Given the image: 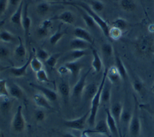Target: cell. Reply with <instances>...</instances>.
Wrapping results in <instances>:
<instances>
[{"instance_id": "681fc988", "label": "cell", "mask_w": 154, "mask_h": 137, "mask_svg": "<svg viewBox=\"0 0 154 137\" xmlns=\"http://www.w3.org/2000/svg\"><path fill=\"white\" fill-rule=\"evenodd\" d=\"M8 8V0H0V15H3Z\"/></svg>"}, {"instance_id": "603a6c76", "label": "cell", "mask_w": 154, "mask_h": 137, "mask_svg": "<svg viewBox=\"0 0 154 137\" xmlns=\"http://www.w3.org/2000/svg\"><path fill=\"white\" fill-rule=\"evenodd\" d=\"M123 107L122 103L120 102H116L113 103L110 108V112L112 115V117L115 119V121H116V123L118 126H120V116H121V113H122ZM120 127V126H119Z\"/></svg>"}, {"instance_id": "e575fe53", "label": "cell", "mask_w": 154, "mask_h": 137, "mask_svg": "<svg viewBox=\"0 0 154 137\" xmlns=\"http://www.w3.org/2000/svg\"><path fill=\"white\" fill-rule=\"evenodd\" d=\"M51 10V4L48 2H41L38 3L36 6V13L38 15L43 17L45 16Z\"/></svg>"}, {"instance_id": "74e56055", "label": "cell", "mask_w": 154, "mask_h": 137, "mask_svg": "<svg viewBox=\"0 0 154 137\" xmlns=\"http://www.w3.org/2000/svg\"><path fill=\"white\" fill-rule=\"evenodd\" d=\"M132 87L137 93L141 94L144 90V83L138 77H134L132 81Z\"/></svg>"}, {"instance_id": "ac0fdd59", "label": "cell", "mask_w": 154, "mask_h": 137, "mask_svg": "<svg viewBox=\"0 0 154 137\" xmlns=\"http://www.w3.org/2000/svg\"><path fill=\"white\" fill-rule=\"evenodd\" d=\"M72 34H73V36L75 38L82 39V40L88 42L91 45L93 44V39H92L91 33L88 32V31H87L86 29L82 28V27H76L73 30Z\"/></svg>"}, {"instance_id": "7402d4cb", "label": "cell", "mask_w": 154, "mask_h": 137, "mask_svg": "<svg viewBox=\"0 0 154 137\" xmlns=\"http://www.w3.org/2000/svg\"><path fill=\"white\" fill-rule=\"evenodd\" d=\"M115 66L116 67L117 70L119 71L120 77H121V79H128V72H127L126 67L123 63L121 58L119 56V54H117L116 52V55H115Z\"/></svg>"}, {"instance_id": "7c38bea8", "label": "cell", "mask_w": 154, "mask_h": 137, "mask_svg": "<svg viewBox=\"0 0 154 137\" xmlns=\"http://www.w3.org/2000/svg\"><path fill=\"white\" fill-rule=\"evenodd\" d=\"M8 90L10 97L13 98L18 99V100H22L25 98V92L17 83L13 82L8 83Z\"/></svg>"}, {"instance_id": "7a4b0ae2", "label": "cell", "mask_w": 154, "mask_h": 137, "mask_svg": "<svg viewBox=\"0 0 154 137\" xmlns=\"http://www.w3.org/2000/svg\"><path fill=\"white\" fill-rule=\"evenodd\" d=\"M106 74H107V68H106L104 70L103 73V77H102V79L101 81L100 85L98 86L97 92H96V94L94 97L91 99V109H90V115H89V117H88V124L90 125L91 126H93L96 124V119H97V115L98 109L101 104V94L102 89H103V85L105 83V81L106 80Z\"/></svg>"}, {"instance_id": "11a10c76", "label": "cell", "mask_w": 154, "mask_h": 137, "mask_svg": "<svg viewBox=\"0 0 154 137\" xmlns=\"http://www.w3.org/2000/svg\"><path fill=\"white\" fill-rule=\"evenodd\" d=\"M79 137H90V136L88 135V133L87 132V131H86V130H84V131H83V132L82 133V135H80Z\"/></svg>"}, {"instance_id": "277c9868", "label": "cell", "mask_w": 154, "mask_h": 137, "mask_svg": "<svg viewBox=\"0 0 154 137\" xmlns=\"http://www.w3.org/2000/svg\"><path fill=\"white\" fill-rule=\"evenodd\" d=\"M25 117L22 112V106L19 105L11 121V128L15 133H22L26 130Z\"/></svg>"}, {"instance_id": "94428289", "label": "cell", "mask_w": 154, "mask_h": 137, "mask_svg": "<svg viewBox=\"0 0 154 137\" xmlns=\"http://www.w3.org/2000/svg\"><path fill=\"white\" fill-rule=\"evenodd\" d=\"M0 137H3V133L1 132V131H0Z\"/></svg>"}, {"instance_id": "60d3db41", "label": "cell", "mask_w": 154, "mask_h": 137, "mask_svg": "<svg viewBox=\"0 0 154 137\" xmlns=\"http://www.w3.org/2000/svg\"><path fill=\"white\" fill-rule=\"evenodd\" d=\"M112 26L120 29L121 31H125L128 27V22L125 18L122 17H117L112 22Z\"/></svg>"}, {"instance_id": "83f0119b", "label": "cell", "mask_w": 154, "mask_h": 137, "mask_svg": "<svg viewBox=\"0 0 154 137\" xmlns=\"http://www.w3.org/2000/svg\"><path fill=\"white\" fill-rule=\"evenodd\" d=\"M19 40V44L16 46V48L14 49V56L17 60H23L24 58L26 57V47L25 46V45L23 44V42L22 41V38L18 36L17 37Z\"/></svg>"}, {"instance_id": "52a82bcc", "label": "cell", "mask_w": 154, "mask_h": 137, "mask_svg": "<svg viewBox=\"0 0 154 137\" xmlns=\"http://www.w3.org/2000/svg\"><path fill=\"white\" fill-rule=\"evenodd\" d=\"M89 70L88 72H86L85 73L82 74L81 76L79 77V80L77 81V83L73 85L72 88V92H71V95L73 98L79 99L82 96V92L84 91L86 85V81H87V78H88V73H89Z\"/></svg>"}, {"instance_id": "44dd1931", "label": "cell", "mask_w": 154, "mask_h": 137, "mask_svg": "<svg viewBox=\"0 0 154 137\" xmlns=\"http://www.w3.org/2000/svg\"><path fill=\"white\" fill-rule=\"evenodd\" d=\"M23 8H24V2L22 1V3L19 4L15 10V12L13 13V15L10 17V22L17 26H22V13H23Z\"/></svg>"}, {"instance_id": "9a60e30c", "label": "cell", "mask_w": 154, "mask_h": 137, "mask_svg": "<svg viewBox=\"0 0 154 137\" xmlns=\"http://www.w3.org/2000/svg\"><path fill=\"white\" fill-rule=\"evenodd\" d=\"M72 92L71 87L69 82L67 81H61L58 84V93L59 96L61 97V98L63 99V102H68L70 98V93Z\"/></svg>"}, {"instance_id": "4dcf8cb0", "label": "cell", "mask_w": 154, "mask_h": 137, "mask_svg": "<svg viewBox=\"0 0 154 137\" xmlns=\"http://www.w3.org/2000/svg\"><path fill=\"white\" fill-rule=\"evenodd\" d=\"M13 102L9 97L3 98V100L0 102V112L3 114H7L10 112L13 107Z\"/></svg>"}, {"instance_id": "8fae6325", "label": "cell", "mask_w": 154, "mask_h": 137, "mask_svg": "<svg viewBox=\"0 0 154 137\" xmlns=\"http://www.w3.org/2000/svg\"><path fill=\"white\" fill-rule=\"evenodd\" d=\"M52 19H45L42 21L36 29V34L39 38H46L51 34V28L52 27Z\"/></svg>"}, {"instance_id": "f546056e", "label": "cell", "mask_w": 154, "mask_h": 137, "mask_svg": "<svg viewBox=\"0 0 154 137\" xmlns=\"http://www.w3.org/2000/svg\"><path fill=\"white\" fill-rule=\"evenodd\" d=\"M107 79H109L112 83H117V82H120L121 79V77L120 75L119 71L117 70L116 67L113 65L111 67L108 68L107 69Z\"/></svg>"}, {"instance_id": "ffe728a7", "label": "cell", "mask_w": 154, "mask_h": 137, "mask_svg": "<svg viewBox=\"0 0 154 137\" xmlns=\"http://www.w3.org/2000/svg\"><path fill=\"white\" fill-rule=\"evenodd\" d=\"M63 64L68 68L69 73H71V75L73 79H75V78H77V76H79L82 69V64L79 61L65 62Z\"/></svg>"}, {"instance_id": "9c48e42d", "label": "cell", "mask_w": 154, "mask_h": 137, "mask_svg": "<svg viewBox=\"0 0 154 137\" xmlns=\"http://www.w3.org/2000/svg\"><path fill=\"white\" fill-rule=\"evenodd\" d=\"M88 134H98L106 135L107 137H111V133L107 126L106 121V120H100L98 121L97 124H95L93 129L90 130H86Z\"/></svg>"}, {"instance_id": "db71d44e", "label": "cell", "mask_w": 154, "mask_h": 137, "mask_svg": "<svg viewBox=\"0 0 154 137\" xmlns=\"http://www.w3.org/2000/svg\"><path fill=\"white\" fill-rule=\"evenodd\" d=\"M8 69H10V66H3V65L0 64V73L4 71V70H8Z\"/></svg>"}, {"instance_id": "484cf974", "label": "cell", "mask_w": 154, "mask_h": 137, "mask_svg": "<svg viewBox=\"0 0 154 137\" xmlns=\"http://www.w3.org/2000/svg\"><path fill=\"white\" fill-rule=\"evenodd\" d=\"M69 46L71 50H88L91 46V44H89L88 42L83 41L82 39L74 37L70 41Z\"/></svg>"}, {"instance_id": "cb8c5ba5", "label": "cell", "mask_w": 154, "mask_h": 137, "mask_svg": "<svg viewBox=\"0 0 154 137\" xmlns=\"http://www.w3.org/2000/svg\"><path fill=\"white\" fill-rule=\"evenodd\" d=\"M88 54V50H71L65 58V61L66 62L79 61L81 58L84 57Z\"/></svg>"}, {"instance_id": "5bb4252c", "label": "cell", "mask_w": 154, "mask_h": 137, "mask_svg": "<svg viewBox=\"0 0 154 137\" xmlns=\"http://www.w3.org/2000/svg\"><path fill=\"white\" fill-rule=\"evenodd\" d=\"M32 99H33V102H34L35 104L39 107L50 110V111H54V107L51 104V102L40 92L34 94Z\"/></svg>"}, {"instance_id": "6125c7cd", "label": "cell", "mask_w": 154, "mask_h": 137, "mask_svg": "<svg viewBox=\"0 0 154 137\" xmlns=\"http://www.w3.org/2000/svg\"><path fill=\"white\" fill-rule=\"evenodd\" d=\"M37 137H43V136H37Z\"/></svg>"}, {"instance_id": "9f6ffc18", "label": "cell", "mask_w": 154, "mask_h": 137, "mask_svg": "<svg viewBox=\"0 0 154 137\" xmlns=\"http://www.w3.org/2000/svg\"><path fill=\"white\" fill-rule=\"evenodd\" d=\"M5 22H6V20L5 19H3L0 21V31L2 30V27L3 26V25L5 24Z\"/></svg>"}, {"instance_id": "c3c4849f", "label": "cell", "mask_w": 154, "mask_h": 137, "mask_svg": "<svg viewBox=\"0 0 154 137\" xmlns=\"http://www.w3.org/2000/svg\"><path fill=\"white\" fill-rule=\"evenodd\" d=\"M10 54H11V51L9 48L4 45H0V59L2 60L7 59L9 57Z\"/></svg>"}, {"instance_id": "5b68a950", "label": "cell", "mask_w": 154, "mask_h": 137, "mask_svg": "<svg viewBox=\"0 0 154 137\" xmlns=\"http://www.w3.org/2000/svg\"><path fill=\"white\" fill-rule=\"evenodd\" d=\"M129 134L133 137H138L141 132V122H140V118L138 116V104L135 102V107L133 111L132 117L130 120L129 125Z\"/></svg>"}, {"instance_id": "d6986e66", "label": "cell", "mask_w": 154, "mask_h": 137, "mask_svg": "<svg viewBox=\"0 0 154 137\" xmlns=\"http://www.w3.org/2000/svg\"><path fill=\"white\" fill-rule=\"evenodd\" d=\"M111 89H112V83L110 80L107 79L105 81L103 89L101 94V103H108L110 101L111 98Z\"/></svg>"}, {"instance_id": "4316f807", "label": "cell", "mask_w": 154, "mask_h": 137, "mask_svg": "<svg viewBox=\"0 0 154 137\" xmlns=\"http://www.w3.org/2000/svg\"><path fill=\"white\" fill-rule=\"evenodd\" d=\"M98 87L95 83H90L87 84L84 89V91L82 92V98H84L86 100H90L92 99L96 94V92H97Z\"/></svg>"}, {"instance_id": "2e32d148", "label": "cell", "mask_w": 154, "mask_h": 137, "mask_svg": "<svg viewBox=\"0 0 154 137\" xmlns=\"http://www.w3.org/2000/svg\"><path fill=\"white\" fill-rule=\"evenodd\" d=\"M106 121L107 126L110 130L111 135H114L116 136L119 137L120 135V132L119 131V126L117 125L116 121H115V119L112 117V115L110 113V109H106Z\"/></svg>"}, {"instance_id": "bcb514c9", "label": "cell", "mask_w": 154, "mask_h": 137, "mask_svg": "<svg viewBox=\"0 0 154 137\" xmlns=\"http://www.w3.org/2000/svg\"><path fill=\"white\" fill-rule=\"evenodd\" d=\"M10 97L8 90V82L5 79H0V98Z\"/></svg>"}, {"instance_id": "ab89813d", "label": "cell", "mask_w": 154, "mask_h": 137, "mask_svg": "<svg viewBox=\"0 0 154 137\" xmlns=\"http://www.w3.org/2000/svg\"><path fill=\"white\" fill-rule=\"evenodd\" d=\"M30 66L34 72H38L43 69V63L41 60H39L35 55H33L32 58V61L30 63Z\"/></svg>"}, {"instance_id": "6f0895ef", "label": "cell", "mask_w": 154, "mask_h": 137, "mask_svg": "<svg viewBox=\"0 0 154 137\" xmlns=\"http://www.w3.org/2000/svg\"><path fill=\"white\" fill-rule=\"evenodd\" d=\"M91 137H107L106 135H95V136H91Z\"/></svg>"}, {"instance_id": "30bf717a", "label": "cell", "mask_w": 154, "mask_h": 137, "mask_svg": "<svg viewBox=\"0 0 154 137\" xmlns=\"http://www.w3.org/2000/svg\"><path fill=\"white\" fill-rule=\"evenodd\" d=\"M31 85L34 89L38 90L40 92V93H41L42 95H44L51 102H54L58 100L59 93L56 91L51 89H48L46 87L41 86V85H37V84H31Z\"/></svg>"}, {"instance_id": "680465c9", "label": "cell", "mask_w": 154, "mask_h": 137, "mask_svg": "<svg viewBox=\"0 0 154 137\" xmlns=\"http://www.w3.org/2000/svg\"><path fill=\"white\" fill-rule=\"evenodd\" d=\"M48 2H58V1H60V0H47Z\"/></svg>"}, {"instance_id": "836d02e7", "label": "cell", "mask_w": 154, "mask_h": 137, "mask_svg": "<svg viewBox=\"0 0 154 137\" xmlns=\"http://www.w3.org/2000/svg\"><path fill=\"white\" fill-rule=\"evenodd\" d=\"M65 32H63L62 30H61V25L59 26V27L57 29V31L54 34L51 36V37H50V43H51V45H57L59 42H60L61 39L63 38V36L65 35Z\"/></svg>"}, {"instance_id": "4fadbf2b", "label": "cell", "mask_w": 154, "mask_h": 137, "mask_svg": "<svg viewBox=\"0 0 154 137\" xmlns=\"http://www.w3.org/2000/svg\"><path fill=\"white\" fill-rule=\"evenodd\" d=\"M32 54L29 56V59L25 64H22L20 67H10L9 73L12 76L15 77V78H22L26 75V72H27V68L30 65L31 61H32Z\"/></svg>"}, {"instance_id": "d590c367", "label": "cell", "mask_w": 154, "mask_h": 137, "mask_svg": "<svg viewBox=\"0 0 154 137\" xmlns=\"http://www.w3.org/2000/svg\"><path fill=\"white\" fill-rule=\"evenodd\" d=\"M133 112L131 111H129L128 109L123 108L122 113H121V116H120V124H123V126H129V122H130V120H131V117H132Z\"/></svg>"}, {"instance_id": "7dc6e473", "label": "cell", "mask_w": 154, "mask_h": 137, "mask_svg": "<svg viewBox=\"0 0 154 137\" xmlns=\"http://www.w3.org/2000/svg\"><path fill=\"white\" fill-rule=\"evenodd\" d=\"M34 118L37 122H43L46 119V114L44 110L42 109H38L34 113Z\"/></svg>"}, {"instance_id": "b9f144b4", "label": "cell", "mask_w": 154, "mask_h": 137, "mask_svg": "<svg viewBox=\"0 0 154 137\" xmlns=\"http://www.w3.org/2000/svg\"><path fill=\"white\" fill-rule=\"evenodd\" d=\"M123 35V31L120 29L115 27V26H111L109 31V38L112 39L114 41H118L119 39L121 38Z\"/></svg>"}, {"instance_id": "8992f818", "label": "cell", "mask_w": 154, "mask_h": 137, "mask_svg": "<svg viewBox=\"0 0 154 137\" xmlns=\"http://www.w3.org/2000/svg\"><path fill=\"white\" fill-rule=\"evenodd\" d=\"M89 115H90V112H88L79 118H75L72 120H64L63 124L66 127L70 128L72 130L84 131V128H85L86 123H87L88 117H89Z\"/></svg>"}, {"instance_id": "7bdbcfd3", "label": "cell", "mask_w": 154, "mask_h": 137, "mask_svg": "<svg viewBox=\"0 0 154 137\" xmlns=\"http://www.w3.org/2000/svg\"><path fill=\"white\" fill-rule=\"evenodd\" d=\"M35 78H36L38 82H40V83H47L50 82V79L48 76L47 72L44 69H42V70L35 73Z\"/></svg>"}, {"instance_id": "ba28073f", "label": "cell", "mask_w": 154, "mask_h": 137, "mask_svg": "<svg viewBox=\"0 0 154 137\" xmlns=\"http://www.w3.org/2000/svg\"><path fill=\"white\" fill-rule=\"evenodd\" d=\"M22 27L24 31V36L26 43H28L29 37H30V31L32 27V19L28 14V3H26L23 8V13H22Z\"/></svg>"}, {"instance_id": "816d5d0a", "label": "cell", "mask_w": 154, "mask_h": 137, "mask_svg": "<svg viewBox=\"0 0 154 137\" xmlns=\"http://www.w3.org/2000/svg\"><path fill=\"white\" fill-rule=\"evenodd\" d=\"M23 0H8V7H12V8H17L19 4L22 3Z\"/></svg>"}, {"instance_id": "3957f363", "label": "cell", "mask_w": 154, "mask_h": 137, "mask_svg": "<svg viewBox=\"0 0 154 137\" xmlns=\"http://www.w3.org/2000/svg\"><path fill=\"white\" fill-rule=\"evenodd\" d=\"M135 48L142 56H150L154 53V38L151 36H141L135 42Z\"/></svg>"}, {"instance_id": "f1b7e54d", "label": "cell", "mask_w": 154, "mask_h": 137, "mask_svg": "<svg viewBox=\"0 0 154 137\" xmlns=\"http://www.w3.org/2000/svg\"><path fill=\"white\" fill-rule=\"evenodd\" d=\"M75 8L79 11V13H80V14H81L82 19H83L84 23H85V24L87 25L88 27H89V28H91V29H95L96 27H97V23H95V21L93 20V18H92V17H91L90 16V15H89L86 11H84L82 8H79V7H75Z\"/></svg>"}, {"instance_id": "f907efd6", "label": "cell", "mask_w": 154, "mask_h": 137, "mask_svg": "<svg viewBox=\"0 0 154 137\" xmlns=\"http://www.w3.org/2000/svg\"><path fill=\"white\" fill-rule=\"evenodd\" d=\"M57 71H58V73H60V75H66V74L69 73V70H68V68H67L64 64H63V65H61V66H60V67L58 68Z\"/></svg>"}, {"instance_id": "f6af8a7d", "label": "cell", "mask_w": 154, "mask_h": 137, "mask_svg": "<svg viewBox=\"0 0 154 137\" xmlns=\"http://www.w3.org/2000/svg\"><path fill=\"white\" fill-rule=\"evenodd\" d=\"M36 57L39 59V60H41V61H47V59L50 57V55L51 54L48 52L46 50H45V49H42V48H37V50L35 51V54Z\"/></svg>"}, {"instance_id": "91938a15", "label": "cell", "mask_w": 154, "mask_h": 137, "mask_svg": "<svg viewBox=\"0 0 154 137\" xmlns=\"http://www.w3.org/2000/svg\"><path fill=\"white\" fill-rule=\"evenodd\" d=\"M152 92L154 93V83H153V85L152 86Z\"/></svg>"}, {"instance_id": "d4e9b609", "label": "cell", "mask_w": 154, "mask_h": 137, "mask_svg": "<svg viewBox=\"0 0 154 137\" xmlns=\"http://www.w3.org/2000/svg\"><path fill=\"white\" fill-rule=\"evenodd\" d=\"M92 53V61H91V68L94 70L96 73H100L102 70L103 67V64H102V61H101L100 55L98 54L97 50L92 49L91 51Z\"/></svg>"}, {"instance_id": "e0dca14e", "label": "cell", "mask_w": 154, "mask_h": 137, "mask_svg": "<svg viewBox=\"0 0 154 137\" xmlns=\"http://www.w3.org/2000/svg\"><path fill=\"white\" fill-rule=\"evenodd\" d=\"M53 19L59 20V21H60V22H62L63 23L69 24V25H72L73 23H75L76 17L75 14L72 13V11L66 10V11H63L61 13H60L56 17H54Z\"/></svg>"}, {"instance_id": "ee69618b", "label": "cell", "mask_w": 154, "mask_h": 137, "mask_svg": "<svg viewBox=\"0 0 154 137\" xmlns=\"http://www.w3.org/2000/svg\"><path fill=\"white\" fill-rule=\"evenodd\" d=\"M60 56H61V54H60V53H55V54H51L50 57L47 59V61H45V63H46V64L49 67L51 68V69H54L56 66Z\"/></svg>"}, {"instance_id": "1f68e13d", "label": "cell", "mask_w": 154, "mask_h": 137, "mask_svg": "<svg viewBox=\"0 0 154 137\" xmlns=\"http://www.w3.org/2000/svg\"><path fill=\"white\" fill-rule=\"evenodd\" d=\"M120 8L125 12H134L137 8V3L135 0H120Z\"/></svg>"}, {"instance_id": "be15d7a7", "label": "cell", "mask_w": 154, "mask_h": 137, "mask_svg": "<svg viewBox=\"0 0 154 137\" xmlns=\"http://www.w3.org/2000/svg\"><path fill=\"white\" fill-rule=\"evenodd\" d=\"M149 1H152V0H149Z\"/></svg>"}, {"instance_id": "f5cc1de1", "label": "cell", "mask_w": 154, "mask_h": 137, "mask_svg": "<svg viewBox=\"0 0 154 137\" xmlns=\"http://www.w3.org/2000/svg\"><path fill=\"white\" fill-rule=\"evenodd\" d=\"M60 137H76L75 135H73L72 133H69V132H66V133H63L60 135Z\"/></svg>"}, {"instance_id": "6da1fadb", "label": "cell", "mask_w": 154, "mask_h": 137, "mask_svg": "<svg viewBox=\"0 0 154 137\" xmlns=\"http://www.w3.org/2000/svg\"><path fill=\"white\" fill-rule=\"evenodd\" d=\"M62 3H64V4H67V5H71L72 7H79L84 11H86L93 18L95 23H97L98 27L101 29V31L103 32L104 35L106 36L107 38H109V31H110V26L108 25V23L103 18H101V16L98 15L97 13H96L91 9V8L88 4H87L86 3H83V2H80V1H75V2L69 1V2H63Z\"/></svg>"}, {"instance_id": "f35d334b", "label": "cell", "mask_w": 154, "mask_h": 137, "mask_svg": "<svg viewBox=\"0 0 154 137\" xmlns=\"http://www.w3.org/2000/svg\"><path fill=\"white\" fill-rule=\"evenodd\" d=\"M101 53L105 57H110L114 54V48L109 42H105L101 46Z\"/></svg>"}, {"instance_id": "d6a6232c", "label": "cell", "mask_w": 154, "mask_h": 137, "mask_svg": "<svg viewBox=\"0 0 154 137\" xmlns=\"http://www.w3.org/2000/svg\"><path fill=\"white\" fill-rule=\"evenodd\" d=\"M16 41V36L12 32L7 30L0 31V42L4 43H13Z\"/></svg>"}, {"instance_id": "8d00e7d4", "label": "cell", "mask_w": 154, "mask_h": 137, "mask_svg": "<svg viewBox=\"0 0 154 137\" xmlns=\"http://www.w3.org/2000/svg\"><path fill=\"white\" fill-rule=\"evenodd\" d=\"M89 6L96 13H101L105 8V4L101 0H89Z\"/></svg>"}]
</instances>
